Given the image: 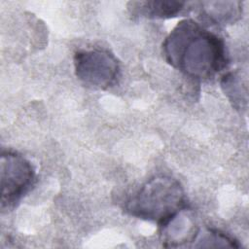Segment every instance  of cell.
<instances>
[{
  "instance_id": "cell-1",
  "label": "cell",
  "mask_w": 249,
  "mask_h": 249,
  "mask_svg": "<svg viewBox=\"0 0 249 249\" xmlns=\"http://www.w3.org/2000/svg\"><path fill=\"white\" fill-rule=\"evenodd\" d=\"M162 54L173 68L195 80L213 78L228 64L223 39L191 18L179 21L166 36Z\"/></svg>"
},
{
  "instance_id": "cell-2",
  "label": "cell",
  "mask_w": 249,
  "mask_h": 249,
  "mask_svg": "<svg viewBox=\"0 0 249 249\" xmlns=\"http://www.w3.org/2000/svg\"><path fill=\"white\" fill-rule=\"evenodd\" d=\"M186 206V195L180 182L170 176L158 175L146 181L127 200L125 211L162 227Z\"/></svg>"
},
{
  "instance_id": "cell-3",
  "label": "cell",
  "mask_w": 249,
  "mask_h": 249,
  "mask_svg": "<svg viewBox=\"0 0 249 249\" xmlns=\"http://www.w3.org/2000/svg\"><path fill=\"white\" fill-rule=\"evenodd\" d=\"M1 208L10 209L26 195L33 186L36 172L33 164L22 155L3 151L0 160Z\"/></svg>"
},
{
  "instance_id": "cell-4",
  "label": "cell",
  "mask_w": 249,
  "mask_h": 249,
  "mask_svg": "<svg viewBox=\"0 0 249 249\" xmlns=\"http://www.w3.org/2000/svg\"><path fill=\"white\" fill-rule=\"evenodd\" d=\"M74 70L79 81L95 89L113 86L120 74L117 57L104 49L81 50L74 54Z\"/></svg>"
},
{
  "instance_id": "cell-5",
  "label": "cell",
  "mask_w": 249,
  "mask_h": 249,
  "mask_svg": "<svg viewBox=\"0 0 249 249\" xmlns=\"http://www.w3.org/2000/svg\"><path fill=\"white\" fill-rule=\"evenodd\" d=\"M162 243L166 247H179L193 242L198 229L184 208L162 227ZM191 246V245H190Z\"/></svg>"
},
{
  "instance_id": "cell-6",
  "label": "cell",
  "mask_w": 249,
  "mask_h": 249,
  "mask_svg": "<svg viewBox=\"0 0 249 249\" xmlns=\"http://www.w3.org/2000/svg\"><path fill=\"white\" fill-rule=\"evenodd\" d=\"M188 3L174 0H152L132 3L134 13L149 18H170L184 14Z\"/></svg>"
},
{
  "instance_id": "cell-7",
  "label": "cell",
  "mask_w": 249,
  "mask_h": 249,
  "mask_svg": "<svg viewBox=\"0 0 249 249\" xmlns=\"http://www.w3.org/2000/svg\"><path fill=\"white\" fill-rule=\"evenodd\" d=\"M200 15L215 24H227L237 20L241 15L240 2H200Z\"/></svg>"
},
{
  "instance_id": "cell-8",
  "label": "cell",
  "mask_w": 249,
  "mask_h": 249,
  "mask_svg": "<svg viewBox=\"0 0 249 249\" xmlns=\"http://www.w3.org/2000/svg\"><path fill=\"white\" fill-rule=\"evenodd\" d=\"M191 247H226L238 248L240 245L235 239L225 232L211 228L198 229Z\"/></svg>"
}]
</instances>
